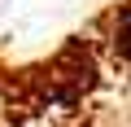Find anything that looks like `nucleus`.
<instances>
[{"label":"nucleus","instance_id":"nucleus-1","mask_svg":"<svg viewBox=\"0 0 131 127\" xmlns=\"http://www.w3.org/2000/svg\"><path fill=\"white\" fill-rule=\"evenodd\" d=\"M114 26H118V35H131V5H122L114 13Z\"/></svg>","mask_w":131,"mask_h":127}]
</instances>
